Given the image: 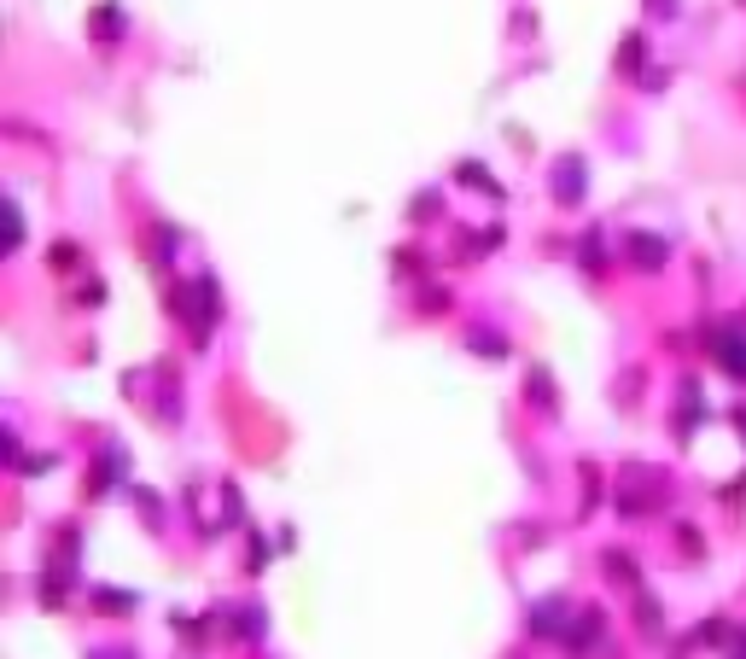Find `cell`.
I'll use <instances>...</instances> for the list:
<instances>
[{"label": "cell", "mask_w": 746, "mask_h": 659, "mask_svg": "<svg viewBox=\"0 0 746 659\" xmlns=\"http://www.w3.org/2000/svg\"><path fill=\"white\" fill-rule=\"evenodd\" d=\"M554 199H560V205H577V199H583V158H560V164H554Z\"/></svg>", "instance_id": "1"}, {"label": "cell", "mask_w": 746, "mask_h": 659, "mask_svg": "<svg viewBox=\"0 0 746 659\" xmlns=\"http://www.w3.org/2000/svg\"><path fill=\"white\" fill-rule=\"evenodd\" d=\"M630 257H636V269H659V263H665V240H653V234H630Z\"/></svg>", "instance_id": "2"}, {"label": "cell", "mask_w": 746, "mask_h": 659, "mask_svg": "<svg viewBox=\"0 0 746 659\" xmlns=\"http://www.w3.org/2000/svg\"><path fill=\"white\" fill-rule=\"evenodd\" d=\"M94 607L111 613V619H123V613H135V595L129 590H94Z\"/></svg>", "instance_id": "3"}, {"label": "cell", "mask_w": 746, "mask_h": 659, "mask_svg": "<svg viewBox=\"0 0 746 659\" xmlns=\"http://www.w3.org/2000/svg\"><path fill=\"white\" fill-rule=\"evenodd\" d=\"M717 356H723L729 374H741V380H746V339H717Z\"/></svg>", "instance_id": "4"}, {"label": "cell", "mask_w": 746, "mask_h": 659, "mask_svg": "<svg viewBox=\"0 0 746 659\" xmlns=\"http://www.w3.org/2000/svg\"><path fill=\"white\" fill-rule=\"evenodd\" d=\"M595 636H601V619L589 613V619H577V630H572V642H566V648H572V654H589V648H595Z\"/></svg>", "instance_id": "5"}, {"label": "cell", "mask_w": 746, "mask_h": 659, "mask_svg": "<svg viewBox=\"0 0 746 659\" xmlns=\"http://www.w3.org/2000/svg\"><path fill=\"white\" fill-rule=\"evenodd\" d=\"M455 175H461V181H473L478 193H490V199H496V193H502V187H496V181H490V170H484V164H461V170H455Z\"/></svg>", "instance_id": "6"}, {"label": "cell", "mask_w": 746, "mask_h": 659, "mask_svg": "<svg viewBox=\"0 0 746 659\" xmlns=\"http://www.w3.org/2000/svg\"><path fill=\"white\" fill-rule=\"evenodd\" d=\"M636 619H642V630H659V625H665V619H659V607H653V601H642V607H636Z\"/></svg>", "instance_id": "7"}, {"label": "cell", "mask_w": 746, "mask_h": 659, "mask_svg": "<svg viewBox=\"0 0 746 659\" xmlns=\"http://www.w3.org/2000/svg\"><path fill=\"white\" fill-rule=\"evenodd\" d=\"M618 65H624V70H636V65H642V41H636V35L624 41V59H618Z\"/></svg>", "instance_id": "8"}, {"label": "cell", "mask_w": 746, "mask_h": 659, "mask_svg": "<svg viewBox=\"0 0 746 659\" xmlns=\"http://www.w3.org/2000/svg\"><path fill=\"white\" fill-rule=\"evenodd\" d=\"M583 269H601V240H595V234L583 240Z\"/></svg>", "instance_id": "9"}, {"label": "cell", "mask_w": 746, "mask_h": 659, "mask_svg": "<svg viewBox=\"0 0 746 659\" xmlns=\"http://www.w3.org/2000/svg\"><path fill=\"white\" fill-rule=\"evenodd\" d=\"M531 397H537V403H554V391H548V374H531Z\"/></svg>", "instance_id": "10"}, {"label": "cell", "mask_w": 746, "mask_h": 659, "mask_svg": "<svg viewBox=\"0 0 746 659\" xmlns=\"http://www.w3.org/2000/svg\"><path fill=\"white\" fill-rule=\"evenodd\" d=\"M94 659H135L129 648H111V654H94Z\"/></svg>", "instance_id": "11"}, {"label": "cell", "mask_w": 746, "mask_h": 659, "mask_svg": "<svg viewBox=\"0 0 746 659\" xmlns=\"http://www.w3.org/2000/svg\"><path fill=\"white\" fill-rule=\"evenodd\" d=\"M735 420H741V432H746V415H735Z\"/></svg>", "instance_id": "12"}]
</instances>
